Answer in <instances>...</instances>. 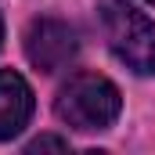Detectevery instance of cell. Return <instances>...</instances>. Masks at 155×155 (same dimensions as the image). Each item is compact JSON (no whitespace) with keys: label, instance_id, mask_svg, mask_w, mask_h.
<instances>
[{"label":"cell","instance_id":"7","mask_svg":"<svg viewBox=\"0 0 155 155\" xmlns=\"http://www.w3.org/2000/svg\"><path fill=\"white\" fill-rule=\"evenodd\" d=\"M148 4H155V0H148Z\"/></svg>","mask_w":155,"mask_h":155},{"label":"cell","instance_id":"6","mask_svg":"<svg viewBox=\"0 0 155 155\" xmlns=\"http://www.w3.org/2000/svg\"><path fill=\"white\" fill-rule=\"evenodd\" d=\"M0 40H4V18H0Z\"/></svg>","mask_w":155,"mask_h":155},{"label":"cell","instance_id":"1","mask_svg":"<svg viewBox=\"0 0 155 155\" xmlns=\"http://www.w3.org/2000/svg\"><path fill=\"white\" fill-rule=\"evenodd\" d=\"M58 119L69 123L72 130L94 134V130H108L119 119L123 97H119L116 83L97 72H76L61 90H58Z\"/></svg>","mask_w":155,"mask_h":155},{"label":"cell","instance_id":"4","mask_svg":"<svg viewBox=\"0 0 155 155\" xmlns=\"http://www.w3.org/2000/svg\"><path fill=\"white\" fill-rule=\"evenodd\" d=\"M29 119H33V90H29V83L11 69H0V141L18 137Z\"/></svg>","mask_w":155,"mask_h":155},{"label":"cell","instance_id":"5","mask_svg":"<svg viewBox=\"0 0 155 155\" xmlns=\"http://www.w3.org/2000/svg\"><path fill=\"white\" fill-rule=\"evenodd\" d=\"M40 148H69V141H65V137H51V134H40L36 141L29 144V152H40Z\"/></svg>","mask_w":155,"mask_h":155},{"label":"cell","instance_id":"2","mask_svg":"<svg viewBox=\"0 0 155 155\" xmlns=\"http://www.w3.org/2000/svg\"><path fill=\"white\" fill-rule=\"evenodd\" d=\"M101 25L108 47L137 76H155V25L126 0H101Z\"/></svg>","mask_w":155,"mask_h":155},{"label":"cell","instance_id":"3","mask_svg":"<svg viewBox=\"0 0 155 155\" xmlns=\"http://www.w3.org/2000/svg\"><path fill=\"white\" fill-rule=\"evenodd\" d=\"M79 51L76 29L58 22V18H36L25 33V54L40 72H58L65 69Z\"/></svg>","mask_w":155,"mask_h":155}]
</instances>
